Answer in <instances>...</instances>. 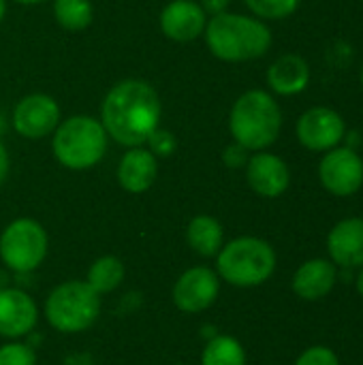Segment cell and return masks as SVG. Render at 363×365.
<instances>
[{
    "mask_svg": "<svg viewBox=\"0 0 363 365\" xmlns=\"http://www.w3.org/2000/svg\"><path fill=\"white\" fill-rule=\"evenodd\" d=\"M199 4L205 11V15H212L214 17V15H220V13L227 11L229 0H199Z\"/></svg>",
    "mask_w": 363,
    "mask_h": 365,
    "instance_id": "obj_28",
    "label": "cell"
},
{
    "mask_svg": "<svg viewBox=\"0 0 363 365\" xmlns=\"http://www.w3.org/2000/svg\"><path fill=\"white\" fill-rule=\"evenodd\" d=\"M145 143H150V152H152L154 156H169V154H173V150H175V137H173L169 130H163V128H156V130L148 137Z\"/></svg>",
    "mask_w": 363,
    "mask_h": 365,
    "instance_id": "obj_26",
    "label": "cell"
},
{
    "mask_svg": "<svg viewBox=\"0 0 363 365\" xmlns=\"http://www.w3.org/2000/svg\"><path fill=\"white\" fill-rule=\"evenodd\" d=\"M203 36L208 49L223 62L257 60L272 47V30L263 19L227 11L208 21Z\"/></svg>",
    "mask_w": 363,
    "mask_h": 365,
    "instance_id": "obj_2",
    "label": "cell"
},
{
    "mask_svg": "<svg viewBox=\"0 0 363 365\" xmlns=\"http://www.w3.org/2000/svg\"><path fill=\"white\" fill-rule=\"evenodd\" d=\"M295 365H340L338 355L329 349V346H310L306 349L300 357Z\"/></svg>",
    "mask_w": 363,
    "mask_h": 365,
    "instance_id": "obj_25",
    "label": "cell"
},
{
    "mask_svg": "<svg viewBox=\"0 0 363 365\" xmlns=\"http://www.w3.org/2000/svg\"><path fill=\"white\" fill-rule=\"evenodd\" d=\"M282 128V111L265 90L244 92L231 107L229 130L235 143L248 152H263L276 143Z\"/></svg>",
    "mask_w": 363,
    "mask_h": 365,
    "instance_id": "obj_3",
    "label": "cell"
},
{
    "mask_svg": "<svg viewBox=\"0 0 363 365\" xmlns=\"http://www.w3.org/2000/svg\"><path fill=\"white\" fill-rule=\"evenodd\" d=\"M158 175V160L156 156L145 150L143 145L139 148H128V152L122 156L118 165V182L126 192L141 195L152 188Z\"/></svg>",
    "mask_w": 363,
    "mask_h": 365,
    "instance_id": "obj_17",
    "label": "cell"
},
{
    "mask_svg": "<svg viewBox=\"0 0 363 365\" xmlns=\"http://www.w3.org/2000/svg\"><path fill=\"white\" fill-rule=\"evenodd\" d=\"M216 267L220 278L233 287H259L276 272V252L265 240L237 237L220 248Z\"/></svg>",
    "mask_w": 363,
    "mask_h": 365,
    "instance_id": "obj_5",
    "label": "cell"
},
{
    "mask_svg": "<svg viewBox=\"0 0 363 365\" xmlns=\"http://www.w3.org/2000/svg\"><path fill=\"white\" fill-rule=\"evenodd\" d=\"M319 180L334 197H351L363 186V158L351 148H334L319 163Z\"/></svg>",
    "mask_w": 363,
    "mask_h": 365,
    "instance_id": "obj_9",
    "label": "cell"
},
{
    "mask_svg": "<svg viewBox=\"0 0 363 365\" xmlns=\"http://www.w3.org/2000/svg\"><path fill=\"white\" fill-rule=\"evenodd\" d=\"M34 364H36V357H34V351H32L28 344L13 342V344H6V346H0V365H34Z\"/></svg>",
    "mask_w": 363,
    "mask_h": 365,
    "instance_id": "obj_24",
    "label": "cell"
},
{
    "mask_svg": "<svg viewBox=\"0 0 363 365\" xmlns=\"http://www.w3.org/2000/svg\"><path fill=\"white\" fill-rule=\"evenodd\" d=\"M250 13L259 19H287L291 17L302 0H244Z\"/></svg>",
    "mask_w": 363,
    "mask_h": 365,
    "instance_id": "obj_23",
    "label": "cell"
},
{
    "mask_svg": "<svg viewBox=\"0 0 363 365\" xmlns=\"http://www.w3.org/2000/svg\"><path fill=\"white\" fill-rule=\"evenodd\" d=\"M101 314L98 293L88 282H64L51 291L45 304V317L49 325L62 334L86 331Z\"/></svg>",
    "mask_w": 363,
    "mask_h": 365,
    "instance_id": "obj_6",
    "label": "cell"
},
{
    "mask_svg": "<svg viewBox=\"0 0 363 365\" xmlns=\"http://www.w3.org/2000/svg\"><path fill=\"white\" fill-rule=\"evenodd\" d=\"M310 83V66L297 53H285L267 68V86L280 96H295Z\"/></svg>",
    "mask_w": 363,
    "mask_h": 365,
    "instance_id": "obj_18",
    "label": "cell"
},
{
    "mask_svg": "<svg viewBox=\"0 0 363 365\" xmlns=\"http://www.w3.org/2000/svg\"><path fill=\"white\" fill-rule=\"evenodd\" d=\"M11 122L21 137L43 139L60 124V107L47 94H30L15 105Z\"/></svg>",
    "mask_w": 363,
    "mask_h": 365,
    "instance_id": "obj_10",
    "label": "cell"
},
{
    "mask_svg": "<svg viewBox=\"0 0 363 365\" xmlns=\"http://www.w3.org/2000/svg\"><path fill=\"white\" fill-rule=\"evenodd\" d=\"M297 141L310 152H329L338 148L347 135L344 118L332 107H310L295 124Z\"/></svg>",
    "mask_w": 363,
    "mask_h": 365,
    "instance_id": "obj_8",
    "label": "cell"
},
{
    "mask_svg": "<svg viewBox=\"0 0 363 365\" xmlns=\"http://www.w3.org/2000/svg\"><path fill=\"white\" fill-rule=\"evenodd\" d=\"M36 306L19 289H0V336L21 338L36 325Z\"/></svg>",
    "mask_w": 363,
    "mask_h": 365,
    "instance_id": "obj_15",
    "label": "cell"
},
{
    "mask_svg": "<svg viewBox=\"0 0 363 365\" xmlns=\"http://www.w3.org/2000/svg\"><path fill=\"white\" fill-rule=\"evenodd\" d=\"M223 163L231 169H240V167H246L248 163V150L242 148L240 143H233L225 150L223 154Z\"/></svg>",
    "mask_w": 363,
    "mask_h": 365,
    "instance_id": "obj_27",
    "label": "cell"
},
{
    "mask_svg": "<svg viewBox=\"0 0 363 365\" xmlns=\"http://www.w3.org/2000/svg\"><path fill=\"white\" fill-rule=\"evenodd\" d=\"M338 282V267L329 259H310L293 276V293L304 302L325 299Z\"/></svg>",
    "mask_w": 363,
    "mask_h": 365,
    "instance_id": "obj_16",
    "label": "cell"
},
{
    "mask_svg": "<svg viewBox=\"0 0 363 365\" xmlns=\"http://www.w3.org/2000/svg\"><path fill=\"white\" fill-rule=\"evenodd\" d=\"M6 173H9V154H6V148L0 141V186L6 180Z\"/></svg>",
    "mask_w": 363,
    "mask_h": 365,
    "instance_id": "obj_29",
    "label": "cell"
},
{
    "mask_svg": "<svg viewBox=\"0 0 363 365\" xmlns=\"http://www.w3.org/2000/svg\"><path fill=\"white\" fill-rule=\"evenodd\" d=\"M220 291L218 276L208 267H193L184 272L173 287V304L182 312L208 310Z\"/></svg>",
    "mask_w": 363,
    "mask_h": 365,
    "instance_id": "obj_11",
    "label": "cell"
},
{
    "mask_svg": "<svg viewBox=\"0 0 363 365\" xmlns=\"http://www.w3.org/2000/svg\"><path fill=\"white\" fill-rule=\"evenodd\" d=\"M208 15L195 0H173L160 13V30L167 38L178 43L195 41L205 32Z\"/></svg>",
    "mask_w": 363,
    "mask_h": 365,
    "instance_id": "obj_13",
    "label": "cell"
},
{
    "mask_svg": "<svg viewBox=\"0 0 363 365\" xmlns=\"http://www.w3.org/2000/svg\"><path fill=\"white\" fill-rule=\"evenodd\" d=\"M362 2H363V0H362Z\"/></svg>",
    "mask_w": 363,
    "mask_h": 365,
    "instance_id": "obj_33",
    "label": "cell"
},
{
    "mask_svg": "<svg viewBox=\"0 0 363 365\" xmlns=\"http://www.w3.org/2000/svg\"><path fill=\"white\" fill-rule=\"evenodd\" d=\"M53 156L71 171H83L101 163L107 152V133L92 115H73L56 126Z\"/></svg>",
    "mask_w": 363,
    "mask_h": 365,
    "instance_id": "obj_4",
    "label": "cell"
},
{
    "mask_svg": "<svg viewBox=\"0 0 363 365\" xmlns=\"http://www.w3.org/2000/svg\"><path fill=\"white\" fill-rule=\"evenodd\" d=\"M15 2H19V4H41L45 0H15Z\"/></svg>",
    "mask_w": 363,
    "mask_h": 365,
    "instance_id": "obj_32",
    "label": "cell"
},
{
    "mask_svg": "<svg viewBox=\"0 0 363 365\" xmlns=\"http://www.w3.org/2000/svg\"><path fill=\"white\" fill-rule=\"evenodd\" d=\"M329 261L342 269H359L363 265V218L340 220L327 235Z\"/></svg>",
    "mask_w": 363,
    "mask_h": 365,
    "instance_id": "obj_14",
    "label": "cell"
},
{
    "mask_svg": "<svg viewBox=\"0 0 363 365\" xmlns=\"http://www.w3.org/2000/svg\"><path fill=\"white\" fill-rule=\"evenodd\" d=\"M355 287H357V293L363 297V265L359 267V274H357V280H355Z\"/></svg>",
    "mask_w": 363,
    "mask_h": 365,
    "instance_id": "obj_30",
    "label": "cell"
},
{
    "mask_svg": "<svg viewBox=\"0 0 363 365\" xmlns=\"http://www.w3.org/2000/svg\"><path fill=\"white\" fill-rule=\"evenodd\" d=\"M160 98L156 90L141 79L118 81L101 105V124L116 143L139 148L158 128Z\"/></svg>",
    "mask_w": 363,
    "mask_h": 365,
    "instance_id": "obj_1",
    "label": "cell"
},
{
    "mask_svg": "<svg viewBox=\"0 0 363 365\" xmlns=\"http://www.w3.org/2000/svg\"><path fill=\"white\" fill-rule=\"evenodd\" d=\"M124 278V265L116 257H101L94 261V265L88 272V284L101 295L118 289V284Z\"/></svg>",
    "mask_w": 363,
    "mask_h": 365,
    "instance_id": "obj_21",
    "label": "cell"
},
{
    "mask_svg": "<svg viewBox=\"0 0 363 365\" xmlns=\"http://www.w3.org/2000/svg\"><path fill=\"white\" fill-rule=\"evenodd\" d=\"M201 365H246V351L235 338L216 336L205 346Z\"/></svg>",
    "mask_w": 363,
    "mask_h": 365,
    "instance_id": "obj_20",
    "label": "cell"
},
{
    "mask_svg": "<svg viewBox=\"0 0 363 365\" xmlns=\"http://www.w3.org/2000/svg\"><path fill=\"white\" fill-rule=\"evenodd\" d=\"M223 225L212 216H197L186 229V240L195 252L201 257H216L223 248Z\"/></svg>",
    "mask_w": 363,
    "mask_h": 365,
    "instance_id": "obj_19",
    "label": "cell"
},
{
    "mask_svg": "<svg viewBox=\"0 0 363 365\" xmlns=\"http://www.w3.org/2000/svg\"><path fill=\"white\" fill-rule=\"evenodd\" d=\"M53 15L62 28L77 32L92 24V4L90 0H53Z\"/></svg>",
    "mask_w": 363,
    "mask_h": 365,
    "instance_id": "obj_22",
    "label": "cell"
},
{
    "mask_svg": "<svg viewBox=\"0 0 363 365\" xmlns=\"http://www.w3.org/2000/svg\"><path fill=\"white\" fill-rule=\"evenodd\" d=\"M246 180L248 186L265 199H276L287 192L291 184V171L289 165L270 152H257L246 163Z\"/></svg>",
    "mask_w": 363,
    "mask_h": 365,
    "instance_id": "obj_12",
    "label": "cell"
},
{
    "mask_svg": "<svg viewBox=\"0 0 363 365\" xmlns=\"http://www.w3.org/2000/svg\"><path fill=\"white\" fill-rule=\"evenodd\" d=\"M47 255V233L32 218L13 220L0 237V259L19 274L34 272Z\"/></svg>",
    "mask_w": 363,
    "mask_h": 365,
    "instance_id": "obj_7",
    "label": "cell"
},
{
    "mask_svg": "<svg viewBox=\"0 0 363 365\" xmlns=\"http://www.w3.org/2000/svg\"><path fill=\"white\" fill-rule=\"evenodd\" d=\"M4 13H6V0H0V21L4 17Z\"/></svg>",
    "mask_w": 363,
    "mask_h": 365,
    "instance_id": "obj_31",
    "label": "cell"
}]
</instances>
